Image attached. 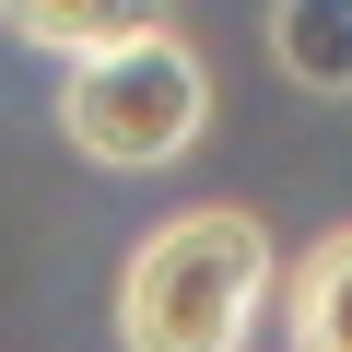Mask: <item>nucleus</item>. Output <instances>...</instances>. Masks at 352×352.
<instances>
[{"instance_id":"nucleus-4","label":"nucleus","mask_w":352,"mask_h":352,"mask_svg":"<svg viewBox=\"0 0 352 352\" xmlns=\"http://www.w3.org/2000/svg\"><path fill=\"white\" fill-rule=\"evenodd\" d=\"M164 24V0H0V36H24L47 59H106Z\"/></svg>"},{"instance_id":"nucleus-3","label":"nucleus","mask_w":352,"mask_h":352,"mask_svg":"<svg viewBox=\"0 0 352 352\" xmlns=\"http://www.w3.org/2000/svg\"><path fill=\"white\" fill-rule=\"evenodd\" d=\"M282 352H352V223H329L305 258H282Z\"/></svg>"},{"instance_id":"nucleus-5","label":"nucleus","mask_w":352,"mask_h":352,"mask_svg":"<svg viewBox=\"0 0 352 352\" xmlns=\"http://www.w3.org/2000/svg\"><path fill=\"white\" fill-rule=\"evenodd\" d=\"M270 59L305 94H352V0H270Z\"/></svg>"},{"instance_id":"nucleus-1","label":"nucleus","mask_w":352,"mask_h":352,"mask_svg":"<svg viewBox=\"0 0 352 352\" xmlns=\"http://www.w3.org/2000/svg\"><path fill=\"white\" fill-rule=\"evenodd\" d=\"M270 294H282V247L258 212L235 200L164 212L118 258V352H247L270 329Z\"/></svg>"},{"instance_id":"nucleus-2","label":"nucleus","mask_w":352,"mask_h":352,"mask_svg":"<svg viewBox=\"0 0 352 352\" xmlns=\"http://www.w3.org/2000/svg\"><path fill=\"white\" fill-rule=\"evenodd\" d=\"M212 129V59L188 36H129L106 59H71L59 82V141L106 176H164V164H188Z\"/></svg>"}]
</instances>
